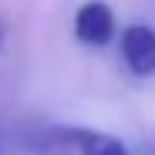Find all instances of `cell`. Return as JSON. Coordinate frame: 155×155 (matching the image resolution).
<instances>
[{"mask_svg":"<svg viewBox=\"0 0 155 155\" xmlns=\"http://www.w3.org/2000/svg\"><path fill=\"white\" fill-rule=\"evenodd\" d=\"M115 34V14L105 0H88L74 14V37L84 47H105Z\"/></svg>","mask_w":155,"mask_h":155,"instance_id":"6da1fadb","label":"cell"},{"mask_svg":"<svg viewBox=\"0 0 155 155\" xmlns=\"http://www.w3.org/2000/svg\"><path fill=\"white\" fill-rule=\"evenodd\" d=\"M0 44H4V24H0Z\"/></svg>","mask_w":155,"mask_h":155,"instance_id":"277c9868","label":"cell"},{"mask_svg":"<svg viewBox=\"0 0 155 155\" xmlns=\"http://www.w3.org/2000/svg\"><path fill=\"white\" fill-rule=\"evenodd\" d=\"M68 142L74 155H128V148L105 132H91V128H68Z\"/></svg>","mask_w":155,"mask_h":155,"instance_id":"3957f363","label":"cell"},{"mask_svg":"<svg viewBox=\"0 0 155 155\" xmlns=\"http://www.w3.org/2000/svg\"><path fill=\"white\" fill-rule=\"evenodd\" d=\"M152 155H155V152H152Z\"/></svg>","mask_w":155,"mask_h":155,"instance_id":"5b68a950","label":"cell"},{"mask_svg":"<svg viewBox=\"0 0 155 155\" xmlns=\"http://www.w3.org/2000/svg\"><path fill=\"white\" fill-rule=\"evenodd\" d=\"M121 58L135 78L155 74V31L145 24H132L121 34Z\"/></svg>","mask_w":155,"mask_h":155,"instance_id":"7a4b0ae2","label":"cell"}]
</instances>
